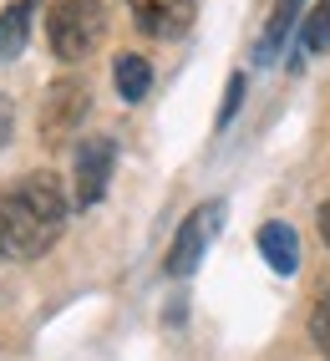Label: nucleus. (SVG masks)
Wrapping results in <instances>:
<instances>
[{
    "label": "nucleus",
    "mask_w": 330,
    "mask_h": 361,
    "mask_svg": "<svg viewBox=\"0 0 330 361\" xmlns=\"http://www.w3.org/2000/svg\"><path fill=\"white\" fill-rule=\"evenodd\" d=\"M66 229V194L51 173L15 178L0 188V255L6 259H41Z\"/></svg>",
    "instance_id": "obj_1"
},
{
    "label": "nucleus",
    "mask_w": 330,
    "mask_h": 361,
    "mask_svg": "<svg viewBox=\"0 0 330 361\" xmlns=\"http://www.w3.org/2000/svg\"><path fill=\"white\" fill-rule=\"evenodd\" d=\"M259 255H265V264L274 275H295L300 270V239H295V229L279 224V219L259 224Z\"/></svg>",
    "instance_id": "obj_8"
},
{
    "label": "nucleus",
    "mask_w": 330,
    "mask_h": 361,
    "mask_svg": "<svg viewBox=\"0 0 330 361\" xmlns=\"http://www.w3.org/2000/svg\"><path fill=\"white\" fill-rule=\"evenodd\" d=\"M6 142H11V102L0 97V148H6Z\"/></svg>",
    "instance_id": "obj_14"
},
{
    "label": "nucleus",
    "mask_w": 330,
    "mask_h": 361,
    "mask_svg": "<svg viewBox=\"0 0 330 361\" xmlns=\"http://www.w3.org/2000/svg\"><path fill=\"white\" fill-rule=\"evenodd\" d=\"M87 102H91V97H87V82H77V77L51 82V92H46V107H41V142H46V148H61V142L82 128Z\"/></svg>",
    "instance_id": "obj_4"
},
{
    "label": "nucleus",
    "mask_w": 330,
    "mask_h": 361,
    "mask_svg": "<svg viewBox=\"0 0 330 361\" xmlns=\"http://www.w3.org/2000/svg\"><path fill=\"white\" fill-rule=\"evenodd\" d=\"M320 239H325V250H330V199L320 204Z\"/></svg>",
    "instance_id": "obj_15"
},
{
    "label": "nucleus",
    "mask_w": 330,
    "mask_h": 361,
    "mask_svg": "<svg viewBox=\"0 0 330 361\" xmlns=\"http://www.w3.org/2000/svg\"><path fill=\"white\" fill-rule=\"evenodd\" d=\"M112 163H117V148H112L107 137L77 142V158H72V199H77V209H91V204L107 194Z\"/></svg>",
    "instance_id": "obj_5"
},
{
    "label": "nucleus",
    "mask_w": 330,
    "mask_h": 361,
    "mask_svg": "<svg viewBox=\"0 0 330 361\" xmlns=\"http://www.w3.org/2000/svg\"><path fill=\"white\" fill-rule=\"evenodd\" d=\"M107 41V6L102 0H51L46 11V46L56 61H87Z\"/></svg>",
    "instance_id": "obj_2"
},
{
    "label": "nucleus",
    "mask_w": 330,
    "mask_h": 361,
    "mask_svg": "<svg viewBox=\"0 0 330 361\" xmlns=\"http://www.w3.org/2000/svg\"><path fill=\"white\" fill-rule=\"evenodd\" d=\"M224 214H229L224 199H208V204H198V209H188V219H183L178 234H173V250H168V259H163V270H168L173 280H188V275L203 264L208 245H214V234L224 229Z\"/></svg>",
    "instance_id": "obj_3"
},
{
    "label": "nucleus",
    "mask_w": 330,
    "mask_h": 361,
    "mask_svg": "<svg viewBox=\"0 0 330 361\" xmlns=\"http://www.w3.org/2000/svg\"><path fill=\"white\" fill-rule=\"evenodd\" d=\"M305 6H310V0H274V11H269V20H265V31H259V51H254L259 66L279 61V51H285V41L295 36V20L305 16Z\"/></svg>",
    "instance_id": "obj_7"
},
{
    "label": "nucleus",
    "mask_w": 330,
    "mask_h": 361,
    "mask_svg": "<svg viewBox=\"0 0 330 361\" xmlns=\"http://www.w3.org/2000/svg\"><path fill=\"white\" fill-rule=\"evenodd\" d=\"M132 26L153 41H178L193 26V0H127Z\"/></svg>",
    "instance_id": "obj_6"
},
{
    "label": "nucleus",
    "mask_w": 330,
    "mask_h": 361,
    "mask_svg": "<svg viewBox=\"0 0 330 361\" xmlns=\"http://www.w3.org/2000/svg\"><path fill=\"white\" fill-rule=\"evenodd\" d=\"M239 97H244V77H234L229 92H224V107H219V128H229V117L239 112Z\"/></svg>",
    "instance_id": "obj_13"
},
{
    "label": "nucleus",
    "mask_w": 330,
    "mask_h": 361,
    "mask_svg": "<svg viewBox=\"0 0 330 361\" xmlns=\"http://www.w3.org/2000/svg\"><path fill=\"white\" fill-rule=\"evenodd\" d=\"M295 41H300V51H295V66H300L305 56H320L325 46H330V0H310V6H305Z\"/></svg>",
    "instance_id": "obj_10"
},
{
    "label": "nucleus",
    "mask_w": 330,
    "mask_h": 361,
    "mask_svg": "<svg viewBox=\"0 0 330 361\" xmlns=\"http://www.w3.org/2000/svg\"><path fill=\"white\" fill-rule=\"evenodd\" d=\"M310 336H315V346L330 356V290L320 295V305H315V316H310Z\"/></svg>",
    "instance_id": "obj_12"
},
{
    "label": "nucleus",
    "mask_w": 330,
    "mask_h": 361,
    "mask_svg": "<svg viewBox=\"0 0 330 361\" xmlns=\"http://www.w3.org/2000/svg\"><path fill=\"white\" fill-rule=\"evenodd\" d=\"M112 77H117V97L122 102H143L148 92H153V66H148V56H117L112 61Z\"/></svg>",
    "instance_id": "obj_11"
},
{
    "label": "nucleus",
    "mask_w": 330,
    "mask_h": 361,
    "mask_svg": "<svg viewBox=\"0 0 330 361\" xmlns=\"http://www.w3.org/2000/svg\"><path fill=\"white\" fill-rule=\"evenodd\" d=\"M36 6H41V0H11V6L0 11V61H15L20 51H26Z\"/></svg>",
    "instance_id": "obj_9"
}]
</instances>
